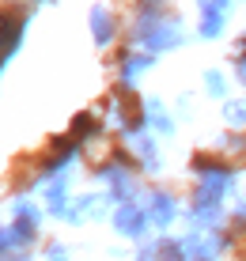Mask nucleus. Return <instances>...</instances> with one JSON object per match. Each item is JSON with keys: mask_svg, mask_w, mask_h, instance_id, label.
I'll return each instance as SVG.
<instances>
[{"mask_svg": "<svg viewBox=\"0 0 246 261\" xmlns=\"http://www.w3.org/2000/svg\"><path fill=\"white\" fill-rule=\"evenodd\" d=\"M12 31H15L12 19H8V15H0V49H4L8 42H12Z\"/></svg>", "mask_w": 246, "mask_h": 261, "instance_id": "nucleus-1", "label": "nucleus"}]
</instances>
